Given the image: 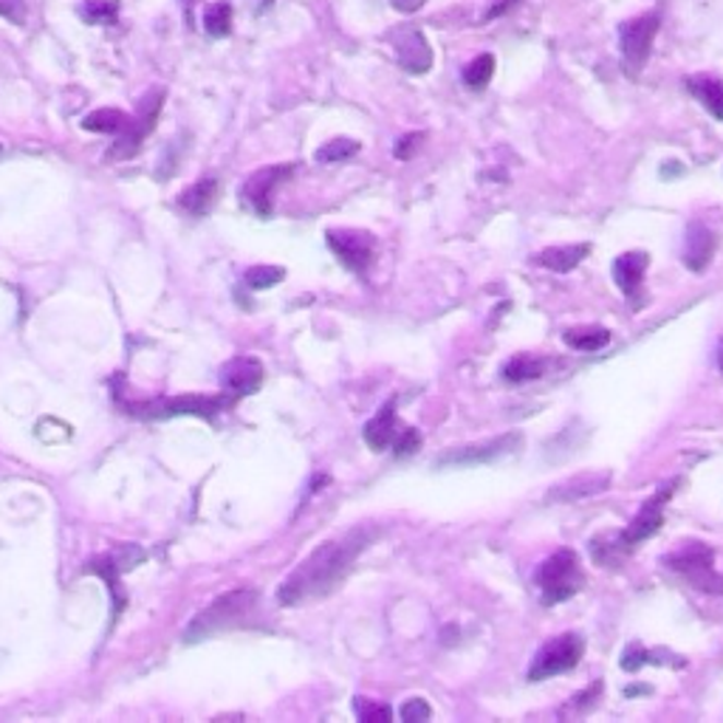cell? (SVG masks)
<instances>
[{"instance_id":"27","label":"cell","mask_w":723,"mask_h":723,"mask_svg":"<svg viewBox=\"0 0 723 723\" xmlns=\"http://www.w3.org/2000/svg\"><path fill=\"white\" fill-rule=\"evenodd\" d=\"M491 74H495V57L481 55L464 69V82L470 85V88L478 91V88H486V85H489Z\"/></svg>"},{"instance_id":"19","label":"cell","mask_w":723,"mask_h":723,"mask_svg":"<svg viewBox=\"0 0 723 723\" xmlns=\"http://www.w3.org/2000/svg\"><path fill=\"white\" fill-rule=\"evenodd\" d=\"M684 85H687L689 94L696 96L703 108L710 110L712 117L721 119V122H723V80H721V76L696 74V76H687V80H684Z\"/></svg>"},{"instance_id":"3","label":"cell","mask_w":723,"mask_h":723,"mask_svg":"<svg viewBox=\"0 0 723 723\" xmlns=\"http://www.w3.org/2000/svg\"><path fill=\"white\" fill-rule=\"evenodd\" d=\"M537 585L543 605H560L585 588L580 557L573 548H557L537 571Z\"/></svg>"},{"instance_id":"34","label":"cell","mask_w":723,"mask_h":723,"mask_svg":"<svg viewBox=\"0 0 723 723\" xmlns=\"http://www.w3.org/2000/svg\"><path fill=\"white\" fill-rule=\"evenodd\" d=\"M0 17H7L14 26H23L28 21V9L23 0H0Z\"/></svg>"},{"instance_id":"8","label":"cell","mask_w":723,"mask_h":723,"mask_svg":"<svg viewBox=\"0 0 723 723\" xmlns=\"http://www.w3.org/2000/svg\"><path fill=\"white\" fill-rule=\"evenodd\" d=\"M162 103H164V91L162 88H153L151 94L144 96L142 103H139V110L137 117H130L128 128L122 130L117 137V142H114V147L108 151L110 158H130L133 153L139 151V144L144 142V137L151 133L153 125H156L158 119V110H162Z\"/></svg>"},{"instance_id":"22","label":"cell","mask_w":723,"mask_h":723,"mask_svg":"<svg viewBox=\"0 0 723 723\" xmlns=\"http://www.w3.org/2000/svg\"><path fill=\"white\" fill-rule=\"evenodd\" d=\"M215 199H218V181L215 178H201L190 190L178 195V206L190 212V215H204V212L212 210Z\"/></svg>"},{"instance_id":"18","label":"cell","mask_w":723,"mask_h":723,"mask_svg":"<svg viewBox=\"0 0 723 723\" xmlns=\"http://www.w3.org/2000/svg\"><path fill=\"white\" fill-rule=\"evenodd\" d=\"M607 486H611L607 472H585V475H577V478L566 481V484L554 486L548 491V500H585L605 491Z\"/></svg>"},{"instance_id":"14","label":"cell","mask_w":723,"mask_h":723,"mask_svg":"<svg viewBox=\"0 0 723 723\" xmlns=\"http://www.w3.org/2000/svg\"><path fill=\"white\" fill-rule=\"evenodd\" d=\"M715 249H718V235L712 233L710 226L692 221V224L687 226V235H684V266H687L689 272L701 274L703 269L710 266Z\"/></svg>"},{"instance_id":"20","label":"cell","mask_w":723,"mask_h":723,"mask_svg":"<svg viewBox=\"0 0 723 723\" xmlns=\"http://www.w3.org/2000/svg\"><path fill=\"white\" fill-rule=\"evenodd\" d=\"M591 254V244H573V246H552L543 249L537 258L540 266L552 269L557 274H568L573 266H580L582 260Z\"/></svg>"},{"instance_id":"30","label":"cell","mask_w":723,"mask_h":723,"mask_svg":"<svg viewBox=\"0 0 723 723\" xmlns=\"http://www.w3.org/2000/svg\"><path fill=\"white\" fill-rule=\"evenodd\" d=\"M283 277H286V272H283L281 266H254L246 272V283H249V288L277 286Z\"/></svg>"},{"instance_id":"5","label":"cell","mask_w":723,"mask_h":723,"mask_svg":"<svg viewBox=\"0 0 723 723\" xmlns=\"http://www.w3.org/2000/svg\"><path fill=\"white\" fill-rule=\"evenodd\" d=\"M582 653H585V639L580 633L571 630V633L557 636L537 650L529 667V681H546V678L568 673L582 662Z\"/></svg>"},{"instance_id":"23","label":"cell","mask_w":723,"mask_h":723,"mask_svg":"<svg viewBox=\"0 0 723 723\" xmlns=\"http://www.w3.org/2000/svg\"><path fill=\"white\" fill-rule=\"evenodd\" d=\"M568 348L573 351H600L611 342V331L600 325H588V328H571L562 334Z\"/></svg>"},{"instance_id":"12","label":"cell","mask_w":723,"mask_h":723,"mask_svg":"<svg viewBox=\"0 0 723 723\" xmlns=\"http://www.w3.org/2000/svg\"><path fill=\"white\" fill-rule=\"evenodd\" d=\"M331 252L340 258V263L345 269L356 274H365L374 260V235L362 233V229H331L325 235Z\"/></svg>"},{"instance_id":"10","label":"cell","mask_w":723,"mask_h":723,"mask_svg":"<svg viewBox=\"0 0 723 723\" xmlns=\"http://www.w3.org/2000/svg\"><path fill=\"white\" fill-rule=\"evenodd\" d=\"M669 495H673V486H664L662 491H655L653 498L648 500V503L636 512V518L630 520L628 529L625 532H616V546L621 548V554H628L630 548H636L639 543H644V540L653 537L659 529H662L664 523V503L669 500Z\"/></svg>"},{"instance_id":"31","label":"cell","mask_w":723,"mask_h":723,"mask_svg":"<svg viewBox=\"0 0 723 723\" xmlns=\"http://www.w3.org/2000/svg\"><path fill=\"white\" fill-rule=\"evenodd\" d=\"M644 664H659V662H655L653 650H644L642 644H630V648L621 653V669H625V673H639Z\"/></svg>"},{"instance_id":"38","label":"cell","mask_w":723,"mask_h":723,"mask_svg":"<svg viewBox=\"0 0 723 723\" xmlns=\"http://www.w3.org/2000/svg\"><path fill=\"white\" fill-rule=\"evenodd\" d=\"M518 3H520V0H500L498 7H495V9H491V12H489V17H498V14H503L506 9L518 7Z\"/></svg>"},{"instance_id":"15","label":"cell","mask_w":723,"mask_h":723,"mask_svg":"<svg viewBox=\"0 0 723 723\" xmlns=\"http://www.w3.org/2000/svg\"><path fill=\"white\" fill-rule=\"evenodd\" d=\"M221 382L226 390H233L235 396L254 393L263 382V365L254 356H238V359L226 362V368L221 370Z\"/></svg>"},{"instance_id":"1","label":"cell","mask_w":723,"mask_h":723,"mask_svg":"<svg viewBox=\"0 0 723 723\" xmlns=\"http://www.w3.org/2000/svg\"><path fill=\"white\" fill-rule=\"evenodd\" d=\"M376 537H379L376 525H354L342 537L322 543L320 548H315L300 566L288 573V580L277 591L281 605H303V602L320 600V596L336 591L342 580L351 573L354 562L359 560V554L370 543H376Z\"/></svg>"},{"instance_id":"33","label":"cell","mask_w":723,"mask_h":723,"mask_svg":"<svg viewBox=\"0 0 723 723\" xmlns=\"http://www.w3.org/2000/svg\"><path fill=\"white\" fill-rule=\"evenodd\" d=\"M418 447H422V436H418V430H413V427H402V430L396 432L393 452H396L399 458H410L413 452H418Z\"/></svg>"},{"instance_id":"21","label":"cell","mask_w":723,"mask_h":723,"mask_svg":"<svg viewBox=\"0 0 723 723\" xmlns=\"http://www.w3.org/2000/svg\"><path fill=\"white\" fill-rule=\"evenodd\" d=\"M546 370H548V359H543V356L518 354V356H512V359H506L500 376H503L509 384H523V382H534V379H540V376L546 374Z\"/></svg>"},{"instance_id":"28","label":"cell","mask_w":723,"mask_h":723,"mask_svg":"<svg viewBox=\"0 0 723 723\" xmlns=\"http://www.w3.org/2000/svg\"><path fill=\"white\" fill-rule=\"evenodd\" d=\"M354 153H359V142L354 139H331L328 144H322L320 151H317V162L320 164H334V162H345Z\"/></svg>"},{"instance_id":"2","label":"cell","mask_w":723,"mask_h":723,"mask_svg":"<svg viewBox=\"0 0 723 723\" xmlns=\"http://www.w3.org/2000/svg\"><path fill=\"white\" fill-rule=\"evenodd\" d=\"M258 602L260 596L252 588H235L229 594L218 596L187 625L185 642H204V639L226 633V630L244 628V625H249L254 611H258Z\"/></svg>"},{"instance_id":"7","label":"cell","mask_w":723,"mask_h":723,"mask_svg":"<svg viewBox=\"0 0 723 723\" xmlns=\"http://www.w3.org/2000/svg\"><path fill=\"white\" fill-rule=\"evenodd\" d=\"M238 402L235 393L229 396H185V399H164V402L133 404V413L142 418H170V416H215L221 410H229Z\"/></svg>"},{"instance_id":"16","label":"cell","mask_w":723,"mask_h":723,"mask_svg":"<svg viewBox=\"0 0 723 723\" xmlns=\"http://www.w3.org/2000/svg\"><path fill=\"white\" fill-rule=\"evenodd\" d=\"M650 254L648 252H628L616 258L614 263V277L616 286L621 288V294H628V300L636 303V297L642 294V281L644 272H648Z\"/></svg>"},{"instance_id":"25","label":"cell","mask_w":723,"mask_h":723,"mask_svg":"<svg viewBox=\"0 0 723 723\" xmlns=\"http://www.w3.org/2000/svg\"><path fill=\"white\" fill-rule=\"evenodd\" d=\"M119 0H85L80 7V17L94 26H114L119 21Z\"/></svg>"},{"instance_id":"26","label":"cell","mask_w":723,"mask_h":723,"mask_svg":"<svg viewBox=\"0 0 723 723\" xmlns=\"http://www.w3.org/2000/svg\"><path fill=\"white\" fill-rule=\"evenodd\" d=\"M204 32L210 37H226L233 32V7L218 0V3H210L204 12Z\"/></svg>"},{"instance_id":"6","label":"cell","mask_w":723,"mask_h":723,"mask_svg":"<svg viewBox=\"0 0 723 723\" xmlns=\"http://www.w3.org/2000/svg\"><path fill=\"white\" fill-rule=\"evenodd\" d=\"M520 450H523V432L512 430L498 438H489V441L450 450L443 458H438V466H481L491 464V461H500V458L506 455H514V452Z\"/></svg>"},{"instance_id":"36","label":"cell","mask_w":723,"mask_h":723,"mask_svg":"<svg viewBox=\"0 0 723 723\" xmlns=\"http://www.w3.org/2000/svg\"><path fill=\"white\" fill-rule=\"evenodd\" d=\"M424 3H427V0H390V7L396 9V12H404V14L418 12V9H422Z\"/></svg>"},{"instance_id":"9","label":"cell","mask_w":723,"mask_h":723,"mask_svg":"<svg viewBox=\"0 0 723 723\" xmlns=\"http://www.w3.org/2000/svg\"><path fill=\"white\" fill-rule=\"evenodd\" d=\"M659 26H662L659 12L642 14V17H633V21L621 23L619 48H621V57H625V62H628V69L633 71V74L648 62L650 48H653L655 35H659Z\"/></svg>"},{"instance_id":"37","label":"cell","mask_w":723,"mask_h":723,"mask_svg":"<svg viewBox=\"0 0 723 723\" xmlns=\"http://www.w3.org/2000/svg\"><path fill=\"white\" fill-rule=\"evenodd\" d=\"M600 692H602V681L594 684V687L588 689V692H582V696H573L571 703L573 707H585V703H591V698H600Z\"/></svg>"},{"instance_id":"40","label":"cell","mask_w":723,"mask_h":723,"mask_svg":"<svg viewBox=\"0 0 723 723\" xmlns=\"http://www.w3.org/2000/svg\"><path fill=\"white\" fill-rule=\"evenodd\" d=\"M718 368H721L723 374V336H721V345H718Z\"/></svg>"},{"instance_id":"11","label":"cell","mask_w":723,"mask_h":723,"mask_svg":"<svg viewBox=\"0 0 723 723\" xmlns=\"http://www.w3.org/2000/svg\"><path fill=\"white\" fill-rule=\"evenodd\" d=\"M294 167L292 164H274V167H263V170L252 173V176L246 178V185L240 187V201L258 215H272V199L274 190L292 178Z\"/></svg>"},{"instance_id":"17","label":"cell","mask_w":723,"mask_h":723,"mask_svg":"<svg viewBox=\"0 0 723 723\" xmlns=\"http://www.w3.org/2000/svg\"><path fill=\"white\" fill-rule=\"evenodd\" d=\"M396 432H399L396 399H390V402L379 410V416H374L368 424H365V443H368L374 452H384L393 447Z\"/></svg>"},{"instance_id":"24","label":"cell","mask_w":723,"mask_h":723,"mask_svg":"<svg viewBox=\"0 0 723 723\" xmlns=\"http://www.w3.org/2000/svg\"><path fill=\"white\" fill-rule=\"evenodd\" d=\"M128 122H130V117H128V114H122V110L103 108V110H94L91 117L82 119V128L94 130V133H108V137H119V133L128 128Z\"/></svg>"},{"instance_id":"13","label":"cell","mask_w":723,"mask_h":723,"mask_svg":"<svg viewBox=\"0 0 723 723\" xmlns=\"http://www.w3.org/2000/svg\"><path fill=\"white\" fill-rule=\"evenodd\" d=\"M390 46H393L396 62L407 74H427L432 69V48L416 26L393 28Z\"/></svg>"},{"instance_id":"4","label":"cell","mask_w":723,"mask_h":723,"mask_svg":"<svg viewBox=\"0 0 723 723\" xmlns=\"http://www.w3.org/2000/svg\"><path fill=\"white\" fill-rule=\"evenodd\" d=\"M664 566L687 577V582L703 594L723 596V573L715 571V552L701 540H689L678 552L664 557Z\"/></svg>"},{"instance_id":"39","label":"cell","mask_w":723,"mask_h":723,"mask_svg":"<svg viewBox=\"0 0 723 723\" xmlns=\"http://www.w3.org/2000/svg\"><path fill=\"white\" fill-rule=\"evenodd\" d=\"M272 3H274V0H252V12L263 14L266 9H272Z\"/></svg>"},{"instance_id":"35","label":"cell","mask_w":723,"mask_h":723,"mask_svg":"<svg viewBox=\"0 0 723 723\" xmlns=\"http://www.w3.org/2000/svg\"><path fill=\"white\" fill-rule=\"evenodd\" d=\"M418 144H422V133H404L402 142L396 144V158L407 162V158L413 156V151H416Z\"/></svg>"},{"instance_id":"29","label":"cell","mask_w":723,"mask_h":723,"mask_svg":"<svg viewBox=\"0 0 723 723\" xmlns=\"http://www.w3.org/2000/svg\"><path fill=\"white\" fill-rule=\"evenodd\" d=\"M354 712L362 723H388L393 721V710L384 707V703H374L368 698H356L354 701Z\"/></svg>"},{"instance_id":"32","label":"cell","mask_w":723,"mask_h":723,"mask_svg":"<svg viewBox=\"0 0 723 723\" xmlns=\"http://www.w3.org/2000/svg\"><path fill=\"white\" fill-rule=\"evenodd\" d=\"M399 718H402L404 723L430 721L432 710H430V703L424 701V698H410V701L402 703V710H399Z\"/></svg>"}]
</instances>
